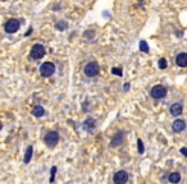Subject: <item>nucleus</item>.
<instances>
[{"instance_id": "obj_22", "label": "nucleus", "mask_w": 187, "mask_h": 184, "mask_svg": "<svg viewBox=\"0 0 187 184\" xmlns=\"http://www.w3.org/2000/svg\"><path fill=\"white\" fill-rule=\"evenodd\" d=\"M181 152H182V155H185V156L187 157V148H185V147L181 148Z\"/></svg>"}, {"instance_id": "obj_3", "label": "nucleus", "mask_w": 187, "mask_h": 184, "mask_svg": "<svg viewBox=\"0 0 187 184\" xmlns=\"http://www.w3.org/2000/svg\"><path fill=\"white\" fill-rule=\"evenodd\" d=\"M99 65H98V63H95V61H91V63H89L85 67V69H84V73H85V75H87V77H95V75H98L99 74Z\"/></svg>"}, {"instance_id": "obj_15", "label": "nucleus", "mask_w": 187, "mask_h": 184, "mask_svg": "<svg viewBox=\"0 0 187 184\" xmlns=\"http://www.w3.org/2000/svg\"><path fill=\"white\" fill-rule=\"evenodd\" d=\"M84 128L86 131H92V129L95 128V120H94V119H87L84 123Z\"/></svg>"}, {"instance_id": "obj_17", "label": "nucleus", "mask_w": 187, "mask_h": 184, "mask_svg": "<svg viewBox=\"0 0 187 184\" xmlns=\"http://www.w3.org/2000/svg\"><path fill=\"white\" fill-rule=\"evenodd\" d=\"M158 65H159L160 69H165V68H167V65H168V63H167V60H165L164 58H162L159 60V63H158Z\"/></svg>"}, {"instance_id": "obj_6", "label": "nucleus", "mask_w": 187, "mask_h": 184, "mask_svg": "<svg viewBox=\"0 0 187 184\" xmlns=\"http://www.w3.org/2000/svg\"><path fill=\"white\" fill-rule=\"evenodd\" d=\"M127 180H128V174H127V171H124V170L117 171L113 177L114 184H124V183H127Z\"/></svg>"}, {"instance_id": "obj_14", "label": "nucleus", "mask_w": 187, "mask_h": 184, "mask_svg": "<svg viewBox=\"0 0 187 184\" xmlns=\"http://www.w3.org/2000/svg\"><path fill=\"white\" fill-rule=\"evenodd\" d=\"M32 154H34V148H32V146H28L27 147V150H26V155H25V164H28L30 162V160H31V157H32Z\"/></svg>"}, {"instance_id": "obj_4", "label": "nucleus", "mask_w": 187, "mask_h": 184, "mask_svg": "<svg viewBox=\"0 0 187 184\" xmlns=\"http://www.w3.org/2000/svg\"><path fill=\"white\" fill-rule=\"evenodd\" d=\"M44 141H45V143H46L48 147H54V146L59 142V134H58L55 131L49 132V133L45 136Z\"/></svg>"}, {"instance_id": "obj_7", "label": "nucleus", "mask_w": 187, "mask_h": 184, "mask_svg": "<svg viewBox=\"0 0 187 184\" xmlns=\"http://www.w3.org/2000/svg\"><path fill=\"white\" fill-rule=\"evenodd\" d=\"M18 28H19V22L17 19H10L5 23V31L8 34H14V32L18 31Z\"/></svg>"}, {"instance_id": "obj_9", "label": "nucleus", "mask_w": 187, "mask_h": 184, "mask_svg": "<svg viewBox=\"0 0 187 184\" xmlns=\"http://www.w3.org/2000/svg\"><path fill=\"white\" fill-rule=\"evenodd\" d=\"M176 64L181 68H186L187 67V54L186 52L180 54V55L176 58Z\"/></svg>"}, {"instance_id": "obj_24", "label": "nucleus", "mask_w": 187, "mask_h": 184, "mask_svg": "<svg viewBox=\"0 0 187 184\" xmlns=\"http://www.w3.org/2000/svg\"><path fill=\"white\" fill-rule=\"evenodd\" d=\"M0 129H2V123H0Z\"/></svg>"}, {"instance_id": "obj_19", "label": "nucleus", "mask_w": 187, "mask_h": 184, "mask_svg": "<svg viewBox=\"0 0 187 184\" xmlns=\"http://www.w3.org/2000/svg\"><path fill=\"white\" fill-rule=\"evenodd\" d=\"M112 73H113V74H117V75H119V77L122 75V70H121L119 68H113V69H112Z\"/></svg>"}, {"instance_id": "obj_2", "label": "nucleus", "mask_w": 187, "mask_h": 184, "mask_svg": "<svg viewBox=\"0 0 187 184\" xmlns=\"http://www.w3.org/2000/svg\"><path fill=\"white\" fill-rule=\"evenodd\" d=\"M54 72H55V65L50 61L44 63L43 65L40 67V73H41L43 77H50V75L54 74Z\"/></svg>"}, {"instance_id": "obj_13", "label": "nucleus", "mask_w": 187, "mask_h": 184, "mask_svg": "<svg viewBox=\"0 0 187 184\" xmlns=\"http://www.w3.org/2000/svg\"><path fill=\"white\" fill-rule=\"evenodd\" d=\"M168 179H169V182L172 184H177L181 180V174H180V173H171Z\"/></svg>"}, {"instance_id": "obj_12", "label": "nucleus", "mask_w": 187, "mask_h": 184, "mask_svg": "<svg viewBox=\"0 0 187 184\" xmlns=\"http://www.w3.org/2000/svg\"><path fill=\"white\" fill-rule=\"evenodd\" d=\"M45 114V110H44V107L43 106H40V105H36V106H34V109H32V115H35V116H43Z\"/></svg>"}, {"instance_id": "obj_5", "label": "nucleus", "mask_w": 187, "mask_h": 184, "mask_svg": "<svg viewBox=\"0 0 187 184\" xmlns=\"http://www.w3.org/2000/svg\"><path fill=\"white\" fill-rule=\"evenodd\" d=\"M45 55V49L43 45L40 44H36L32 46V49H31V58L34 59H41Z\"/></svg>"}, {"instance_id": "obj_23", "label": "nucleus", "mask_w": 187, "mask_h": 184, "mask_svg": "<svg viewBox=\"0 0 187 184\" xmlns=\"http://www.w3.org/2000/svg\"><path fill=\"white\" fill-rule=\"evenodd\" d=\"M123 90H124V91H128V90H130V84H128V83L124 84V86H123Z\"/></svg>"}, {"instance_id": "obj_16", "label": "nucleus", "mask_w": 187, "mask_h": 184, "mask_svg": "<svg viewBox=\"0 0 187 184\" xmlns=\"http://www.w3.org/2000/svg\"><path fill=\"white\" fill-rule=\"evenodd\" d=\"M140 50L144 51V52L149 51V45L146 44V41H140Z\"/></svg>"}, {"instance_id": "obj_1", "label": "nucleus", "mask_w": 187, "mask_h": 184, "mask_svg": "<svg viewBox=\"0 0 187 184\" xmlns=\"http://www.w3.org/2000/svg\"><path fill=\"white\" fill-rule=\"evenodd\" d=\"M150 95H151L153 99H155V100H160V99H163V97H165V95H167V90H165L164 86L157 84V86H154V87L151 88Z\"/></svg>"}, {"instance_id": "obj_21", "label": "nucleus", "mask_w": 187, "mask_h": 184, "mask_svg": "<svg viewBox=\"0 0 187 184\" xmlns=\"http://www.w3.org/2000/svg\"><path fill=\"white\" fill-rule=\"evenodd\" d=\"M57 27H58V28H66V27H67V25L60 22V23H58V26H57Z\"/></svg>"}, {"instance_id": "obj_8", "label": "nucleus", "mask_w": 187, "mask_h": 184, "mask_svg": "<svg viewBox=\"0 0 187 184\" xmlns=\"http://www.w3.org/2000/svg\"><path fill=\"white\" fill-rule=\"evenodd\" d=\"M185 128H186V123L183 120H181V119L174 120L173 124H172V131L174 133H181L182 131H185Z\"/></svg>"}, {"instance_id": "obj_20", "label": "nucleus", "mask_w": 187, "mask_h": 184, "mask_svg": "<svg viewBox=\"0 0 187 184\" xmlns=\"http://www.w3.org/2000/svg\"><path fill=\"white\" fill-rule=\"evenodd\" d=\"M55 171H57V168L54 166L51 169V178H50V182H54V177H55Z\"/></svg>"}, {"instance_id": "obj_18", "label": "nucleus", "mask_w": 187, "mask_h": 184, "mask_svg": "<svg viewBox=\"0 0 187 184\" xmlns=\"http://www.w3.org/2000/svg\"><path fill=\"white\" fill-rule=\"evenodd\" d=\"M137 146H139V154H144V143L141 139H137Z\"/></svg>"}, {"instance_id": "obj_11", "label": "nucleus", "mask_w": 187, "mask_h": 184, "mask_svg": "<svg viewBox=\"0 0 187 184\" xmlns=\"http://www.w3.org/2000/svg\"><path fill=\"white\" fill-rule=\"evenodd\" d=\"M123 139H124V134L122 132H118L116 136L113 137V139H112V147H117L121 143H123Z\"/></svg>"}, {"instance_id": "obj_10", "label": "nucleus", "mask_w": 187, "mask_h": 184, "mask_svg": "<svg viewBox=\"0 0 187 184\" xmlns=\"http://www.w3.org/2000/svg\"><path fill=\"white\" fill-rule=\"evenodd\" d=\"M169 111H171V114H172L173 116H178V115H181L182 111H183V106H182L181 104H173V105L171 106Z\"/></svg>"}]
</instances>
